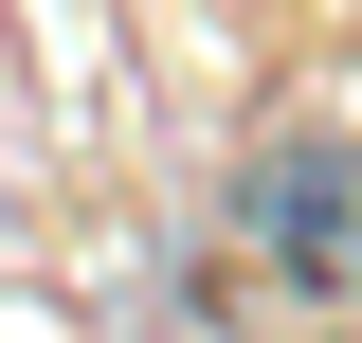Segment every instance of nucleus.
I'll return each mask as SVG.
<instances>
[{
  "mask_svg": "<svg viewBox=\"0 0 362 343\" xmlns=\"http://www.w3.org/2000/svg\"><path fill=\"white\" fill-rule=\"evenodd\" d=\"M235 235H254V271L290 307H362V145H254V181H235Z\"/></svg>",
  "mask_w": 362,
  "mask_h": 343,
  "instance_id": "f257e3e1",
  "label": "nucleus"
}]
</instances>
